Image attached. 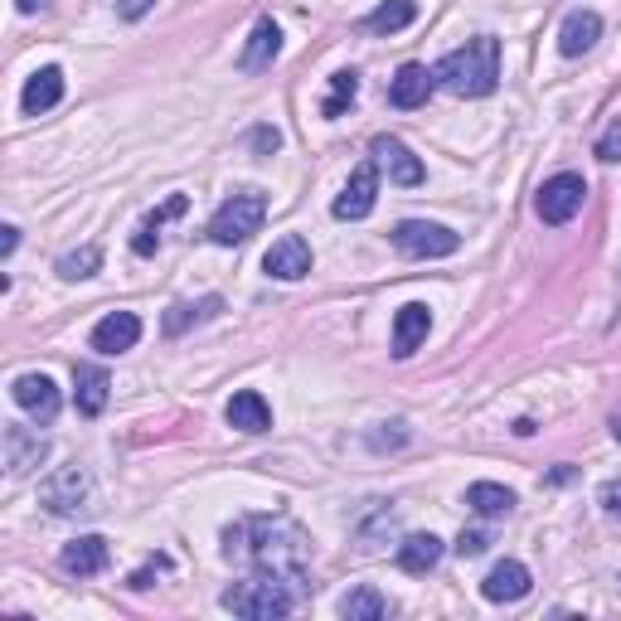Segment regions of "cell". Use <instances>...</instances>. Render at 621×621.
I'll use <instances>...</instances> for the list:
<instances>
[{
	"label": "cell",
	"mask_w": 621,
	"mask_h": 621,
	"mask_svg": "<svg viewBox=\"0 0 621 621\" xmlns=\"http://www.w3.org/2000/svg\"><path fill=\"white\" fill-rule=\"evenodd\" d=\"M263 267H267V277H277V282H301V277L311 272V243L301 234L277 238L272 248H267Z\"/></svg>",
	"instance_id": "9"
},
{
	"label": "cell",
	"mask_w": 621,
	"mask_h": 621,
	"mask_svg": "<svg viewBox=\"0 0 621 621\" xmlns=\"http://www.w3.org/2000/svg\"><path fill=\"white\" fill-rule=\"evenodd\" d=\"M97 267H103V248H97V243H83L78 253L58 258V277H64V282H83V277H93Z\"/></svg>",
	"instance_id": "29"
},
{
	"label": "cell",
	"mask_w": 621,
	"mask_h": 621,
	"mask_svg": "<svg viewBox=\"0 0 621 621\" xmlns=\"http://www.w3.org/2000/svg\"><path fill=\"white\" fill-rule=\"evenodd\" d=\"M44 6H49V0H15V10H20V15H40Z\"/></svg>",
	"instance_id": "37"
},
{
	"label": "cell",
	"mask_w": 621,
	"mask_h": 621,
	"mask_svg": "<svg viewBox=\"0 0 621 621\" xmlns=\"http://www.w3.org/2000/svg\"><path fill=\"white\" fill-rule=\"evenodd\" d=\"M437 558H442V539L437 534H408L398 544V568L404 574H428V568H437Z\"/></svg>",
	"instance_id": "24"
},
{
	"label": "cell",
	"mask_w": 621,
	"mask_h": 621,
	"mask_svg": "<svg viewBox=\"0 0 621 621\" xmlns=\"http://www.w3.org/2000/svg\"><path fill=\"white\" fill-rule=\"evenodd\" d=\"M394 248L404 253V258H452L461 248V238L442 224H428V218H404V224L394 228Z\"/></svg>",
	"instance_id": "5"
},
{
	"label": "cell",
	"mask_w": 621,
	"mask_h": 621,
	"mask_svg": "<svg viewBox=\"0 0 621 621\" xmlns=\"http://www.w3.org/2000/svg\"><path fill=\"white\" fill-rule=\"evenodd\" d=\"M218 311H224V301H218V297H204L200 307L180 301V307H170V311H165V335H185L194 321H210V315H218Z\"/></svg>",
	"instance_id": "28"
},
{
	"label": "cell",
	"mask_w": 621,
	"mask_h": 621,
	"mask_svg": "<svg viewBox=\"0 0 621 621\" xmlns=\"http://www.w3.org/2000/svg\"><path fill=\"white\" fill-rule=\"evenodd\" d=\"M58 97H64V68L49 64L40 73H30V83H24V93H20V113L40 117L49 107H58Z\"/></svg>",
	"instance_id": "17"
},
{
	"label": "cell",
	"mask_w": 621,
	"mask_h": 621,
	"mask_svg": "<svg viewBox=\"0 0 621 621\" xmlns=\"http://www.w3.org/2000/svg\"><path fill=\"white\" fill-rule=\"evenodd\" d=\"M137 340H141L137 311H113L93 325V350H103V355H121V350H131Z\"/></svg>",
	"instance_id": "14"
},
{
	"label": "cell",
	"mask_w": 621,
	"mask_h": 621,
	"mask_svg": "<svg viewBox=\"0 0 621 621\" xmlns=\"http://www.w3.org/2000/svg\"><path fill=\"white\" fill-rule=\"evenodd\" d=\"M253 146H258V151H277V146H282V137H277L272 127H258V137H253Z\"/></svg>",
	"instance_id": "36"
},
{
	"label": "cell",
	"mask_w": 621,
	"mask_h": 621,
	"mask_svg": "<svg viewBox=\"0 0 621 621\" xmlns=\"http://www.w3.org/2000/svg\"><path fill=\"white\" fill-rule=\"evenodd\" d=\"M185 204H190L185 194H170V200L161 204V210H156V214H146L141 234L131 238V253H137V258H151V253L161 248V228L170 224V218H180V214H185Z\"/></svg>",
	"instance_id": "23"
},
{
	"label": "cell",
	"mask_w": 621,
	"mask_h": 621,
	"mask_svg": "<svg viewBox=\"0 0 621 621\" xmlns=\"http://www.w3.org/2000/svg\"><path fill=\"white\" fill-rule=\"evenodd\" d=\"M15 248H20V228H15V224H6V228H0V258H10Z\"/></svg>",
	"instance_id": "35"
},
{
	"label": "cell",
	"mask_w": 621,
	"mask_h": 621,
	"mask_svg": "<svg viewBox=\"0 0 621 621\" xmlns=\"http://www.w3.org/2000/svg\"><path fill=\"white\" fill-rule=\"evenodd\" d=\"M428 331H432V311L422 307V301H408V307H398V315H394V355L408 360L413 350L428 340Z\"/></svg>",
	"instance_id": "16"
},
{
	"label": "cell",
	"mask_w": 621,
	"mask_h": 621,
	"mask_svg": "<svg viewBox=\"0 0 621 621\" xmlns=\"http://www.w3.org/2000/svg\"><path fill=\"white\" fill-rule=\"evenodd\" d=\"M432 88H437V78H432L428 68H422V64H404V68L394 73V83H388V103H394V107H408V113H413V107L428 103Z\"/></svg>",
	"instance_id": "22"
},
{
	"label": "cell",
	"mask_w": 621,
	"mask_h": 621,
	"mask_svg": "<svg viewBox=\"0 0 621 621\" xmlns=\"http://www.w3.org/2000/svg\"><path fill=\"white\" fill-rule=\"evenodd\" d=\"M156 0H117V10H121V20H141L146 10H151Z\"/></svg>",
	"instance_id": "34"
},
{
	"label": "cell",
	"mask_w": 621,
	"mask_h": 621,
	"mask_svg": "<svg viewBox=\"0 0 621 621\" xmlns=\"http://www.w3.org/2000/svg\"><path fill=\"white\" fill-rule=\"evenodd\" d=\"M355 93H360V73H350V68L335 73V78H331V97H325L321 113H325V117H340L350 103H355Z\"/></svg>",
	"instance_id": "30"
},
{
	"label": "cell",
	"mask_w": 621,
	"mask_h": 621,
	"mask_svg": "<svg viewBox=\"0 0 621 621\" xmlns=\"http://www.w3.org/2000/svg\"><path fill=\"white\" fill-rule=\"evenodd\" d=\"M263 218H267L263 190H238V194H228V200L218 204V214L210 218V238L218 243V248H234V243L258 234Z\"/></svg>",
	"instance_id": "4"
},
{
	"label": "cell",
	"mask_w": 621,
	"mask_h": 621,
	"mask_svg": "<svg viewBox=\"0 0 621 621\" xmlns=\"http://www.w3.org/2000/svg\"><path fill=\"white\" fill-rule=\"evenodd\" d=\"M224 607L234 617H253V621H272V617H291V582L282 578H253V582H234V588L224 592Z\"/></svg>",
	"instance_id": "3"
},
{
	"label": "cell",
	"mask_w": 621,
	"mask_h": 621,
	"mask_svg": "<svg viewBox=\"0 0 621 621\" xmlns=\"http://www.w3.org/2000/svg\"><path fill=\"white\" fill-rule=\"evenodd\" d=\"M88 495H93V481L83 467H64L40 485V505L49 515H78V510H88Z\"/></svg>",
	"instance_id": "7"
},
{
	"label": "cell",
	"mask_w": 621,
	"mask_h": 621,
	"mask_svg": "<svg viewBox=\"0 0 621 621\" xmlns=\"http://www.w3.org/2000/svg\"><path fill=\"white\" fill-rule=\"evenodd\" d=\"M467 505L477 510V515H510L515 510V491H505V485H495V481H477L467 491Z\"/></svg>",
	"instance_id": "27"
},
{
	"label": "cell",
	"mask_w": 621,
	"mask_h": 621,
	"mask_svg": "<svg viewBox=\"0 0 621 621\" xmlns=\"http://www.w3.org/2000/svg\"><path fill=\"white\" fill-rule=\"evenodd\" d=\"M224 418H228V428H238V432H267L272 428V408H267V398L258 394V388H238V394L228 398Z\"/></svg>",
	"instance_id": "18"
},
{
	"label": "cell",
	"mask_w": 621,
	"mask_h": 621,
	"mask_svg": "<svg viewBox=\"0 0 621 621\" xmlns=\"http://www.w3.org/2000/svg\"><path fill=\"white\" fill-rule=\"evenodd\" d=\"M432 78H437V88H447L457 97L495 93V83H501V40H491V34L467 40V44L452 49V54L432 68Z\"/></svg>",
	"instance_id": "2"
},
{
	"label": "cell",
	"mask_w": 621,
	"mask_h": 621,
	"mask_svg": "<svg viewBox=\"0 0 621 621\" xmlns=\"http://www.w3.org/2000/svg\"><path fill=\"white\" fill-rule=\"evenodd\" d=\"M107 394H113V379L103 364H73V404L83 418H97L107 408Z\"/></svg>",
	"instance_id": "13"
},
{
	"label": "cell",
	"mask_w": 621,
	"mask_h": 621,
	"mask_svg": "<svg viewBox=\"0 0 621 621\" xmlns=\"http://www.w3.org/2000/svg\"><path fill=\"white\" fill-rule=\"evenodd\" d=\"M598 156L602 161H612V165L621 161V117H612V127L598 137Z\"/></svg>",
	"instance_id": "31"
},
{
	"label": "cell",
	"mask_w": 621,
	"mask_h": 621,
	"mask_svg": "<svg viewBox=\"0 0 621 621\" xmlns=\"http://www.w3.org/2000/svg\"><path fill=\"white\" fill-rule=\"evenodd\" d=\"M374 200H379V161H364V165H355V175H350V185L340 190V200L331 210H335V218H364L374 210Z\"/></svg>",
	"instance_id": "8"
},
{
	"label": "cell",
	"mask_w": 621,
	"mask_h": 621,
	"mask_svg": "<svg viewBox=\"0 0 621 621\" xmlns=\"http://www.w3.org/2000/svg\"><path fill=\"white\" fill-rule=\"evenodd\" d=\"M151 578H156V568H141V574H131V588H151Z\"/></svg>",
	"instance_id": "38"
},
{
	"label": "cell",
	"mask_w": 621,
	"mask_h": 621,
	"mask_svg": "<svg viewBox=\"0 0 621 621\" xmlns=\"http://www.w3.org/2000/svg\"><path fill=\"white\" fill-rule=\"evenodd\" d=\"M340 617L345 621H379V617H388V598L379 588H355V592L340 598Z\"/></svg>",
	"instance_id": "26"
},
{
	"label": "cell",
	"mask_w": 621,
	"mask_h": 621,
	"mask_svg": "<svg viewBox=\"0 0 621 621\" xmlns=\"http://www.w3.org/2000/svg\"><path fill=\"white\" fill-rule=\"evenodd\" d=\"M612 437H617V442H621V413H617V418H612Z\"/></svg>",
	"instance_id": "39"
},
{
	"label": "cell",
	"mask_w": 621,
	"mask_h": 621,
	"mask_svg": "<svg viewBox=\"0 0 621 621\" xmlns=\"http://www.w3.org/2000/svg\"><path fill=\"white\" fill-rule=\"evenodd\" d=\"M277 54H282V30H277V20H258L248 34V49H243L238 68L243 73H267L277 64Z\"/></svg>",
	"instance_id": "15"
},
{
	"label": "cell",
	"mask_w": 621,
	"mask_h": 621,
	"mask_svg": "<svg viewBox=\"0 0 621 621\" xmlns=\"http://www.w3.org/2000/svg\"><path fill=\"white\" fill-rule=\"evenodd\" d=\"M529 592V568L515 564V558H505V564H495L491 574L481 582V598L485 602H520Z\"/></svg>",
	"instance_id": "19"
},
{
	"label": "cell",
	"mask_w": 621,
	"mask_h": 621,
	"mask_svg": "<svg viewBox=\"0 0 621 621\" xmlns=\"http://www.w3.org/2000/svg\"><path fill=\"white\" fill-rule=\"evenodd\" d=\"M582 200H588V185H582V175H574V170H564V175H554V180H544L539 185V200H534V210H539L544 224H568L578 210H582Z\"/></svg>",
	"instance_id": "6"
},
{
	"label": "cell",
	"mask_w": 621,
	"mask_h": 621,
	"mask_svg": "<svg viewBox=\"0 0 621 621\" xmlns=\"http://www.w3.org/2000/svg\"><path fill=\"white\" fill-rule=\"evenodd\" d=\"M413 20H418V0H384V6H374L370 15H364V30L398 34V30H408Z\"/></svg>",
	"instance_id": "25"
},
{
	"label": "cell",
	"mask_w": 621,
	"mask_h": 621,
	"mask_svg": "<svg viewBox=\"0 0 621 621\" xmlns=\"http://www.w3.org/2000/svg\"><path fill=\"white\" fill-rule=\"evenodd\" d=\"M10 398L30 413V418L40 422H54L58 418V384L49 379V374H20L15 384H10Z\"/></svg>",
	"instance_id": "10"
},
{
	"label": "cell",
	"mask_w": 621,
	"mask_h": 621,
	"mask_svg": "<svg viewBox=\"0 0 621 621\" xmlns=\"http://www.w3.org/2000/svg\"><path fill=\"white\" fill-rule=\"evenodd\" d=\"M44 457H49L44 437L30 432V428H20V422H10V428H6V471H10V477H30Z\"/></svg>",
	"instance_id": "12"
},
{
	"label": "cell",
	"mask_w": 621,
	"mask_h": 621,
	"mask_svg": "<svg viewBox=\"0 0 621 621\" xmlns=\"http://www.w3.org/2000/svg\"><path fill=\"white\" fill-rule=\"evenodd\" d=\"M107 564H113V549H107L103 534H83V539H73L64 549V568L73 578H93V574H103Z\"/></svg>",
	"instance_id": "21"
},
{
	"label": "cell",
	"mask_w": 621,
	"mask_h": 621,
	"mask_svg": "<svg viewBox=\"0 0 621 621\" xmlns=\"http://www.w3.org/2000/svg\"><path fill=\"white\" fill-rule=\"evenodd\" d=\"M224 554L258 564L267 578L301 582L307 578V564H311V539H307V529L287 515H253L224 534Z\"/></svg>",
	"instance_id": "1"
},
{
	"label": "cell",
	"mask_w": 621,
	"mask_h": 621,
	"mask_svg": "<svg viewBox=\"0 0 621 621\" xmlns=\"http://www.w3.org/2000/svg\"><path fill=\"white\" fill-rule=\"evenodd\" d=\"M374 161H379L388 170V180H394V185H404V190H413V185H422V180H428L422 161L398 137H374Z\"/></svg>",
	"instance_id": "11"
},
{
	"label": "cell",
	"mask_w": 621,
	"mask_h": 621,
	"mask_svg": "<svg viewBox=\"0 0 621 621\" xmlns=\"http://www.w3.org/2000/svg\"><path fill=\"white\" fill-rule=\"evenodd\" d=\"M598 40H602V20H598V10H568L564 30H558V49H564L568 58H582Z\"/></svg>",
	"instance_id": "20"
},
{
	"label": "cell",
	"mask_w": 621,
	"mask_h": 621,
	"mask_svg": "<svg viewBox=\"0 0 621 621\" xmlns=\"http://www.w3.org/2000/svg\"><path fill=\"white\" fill-rule=\"evenodd\" d=\"M602 505H607V510H612V515L621 520V477L602 485Z\"/></svg>",
	"instance_id": "33"
},
{
	"label": "cell",
	"mask_w": 621,
	"mask_h": 621,
	"mask_svg": "<svg viewBox=\"0 0 621 621\" xmlns=\"http://www.w3.org/2000/svg\"><path fill=\"white\" fill-rule=\"evenodd\" d=\"M485 544H491V539H485L481 529H471V534H461V539H457V554H461V558H481Z\"/></svg>",
	"instance_id": "32"
}]
</instances>
